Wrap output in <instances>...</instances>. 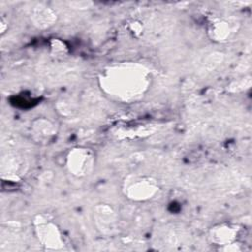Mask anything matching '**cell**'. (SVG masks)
<instances>
[{"label":"cell","instance_id":"obj_1","mask_svg":"<svg viewBox=\"0 0 252 252\" xmlns=\"http://www.w3.org/2000/svg\"><path fill=\"white\" fill-rule=\"evenodd\" d=\"M102 92L114 101L133 103L148 93L151 72L139 63H118L105 68L98 78Z\"/></svg>","mask_w":252,"mask_h":252},{"label":"cell","instance_id":"obj_2","mask_svg":"<svg viewBox=\"0 0 252 252\" xmlns=\"http://www.w3.org/2000/svg\"><path fill=\"white\" fill-rule=\"evenodd\" d=\"M159 190L158 181L148 175H131L127 177L122 186L126 198L136 202L153 199Z\"/></svg>","mask_w":252,"mask_h":252},{"label":"cell","instance_id":"obj_3","mask_svg":"<svg viewBox=\"0 0 252 252\" xmlns=\"http://www.w3.org/2000/svg\"><path fill=\"white\" fill-rule=\"evenodd\" d=\"M94 153L87 147L73 148L66 157L67 169L76 177H85L91 174L94 168Z\"/></svg>","mask_w":252,"mask_h":252},{"label":"cell","instance_id":"obj_4","mask_svg":"<svg viewBox=\"0 0 252 252\" xmlns=\"http://www.w3.org/2000/svg\"><path fill=\"white\" fill-rule=\"evenodd\" d=\"M33 222L39 242L47 249H59L64 245L61 232L52 220L43 215H38Z\"/></svg>","mask_w":252,"mask_h":252},{"label":"cell","instance_id":"obj_5","mask_svg":"<svg viewBox=\"0 0 252 252\" xmlns=\"http://www.w3.org/2000/svg\"><path fill=\"white\" fill-rule=\"evenodd\" d=\"M238 234L239 228L237 225L230 222H221L210 228L209 238L212 243L226 247L235 244Z\"/></svg>","mask_w":252,"mask_h":252},{"label":"cell","instance_id":"obj_6","mask_svg":"<svg viewBox=\"0 0 252 252\" xmlns=\"http://www.w3.org/2000/svg\"><path fill=\"white\" fill-rule=\"evenodd\" d=\"M30 135L35 143L47 144L57 135V126L47 117H37L31 123Z\"/></svg>","mask_w":252,"mask_h":252},{"label":"cell","instance_id":"obj_7","mask_svg":"<svg viewBox=\"0 0 252 252\" xmlns=\"http://www.w3.org/2000/svg\"><path fill=\"white\" fill-rule=\"evenodd\" d=\"M94 220L103 232L110 233L116 227L117 218L113 209L105 204H99L94 210Z\"/></svg>","mask_w":252,"mask_h":252},{"label":"cell","instance_id":"obj_8","mask_svg":"<svg viewBox=\"0 0 252 252\" xmlns=\"http://www.w3.org/2000/svg\"><path fill=\"white\" fill-rule=\"evenodd\" d=\"M31 19L34 26L40 29H45L54 24L56 21V14L49 7L39 4L32 9Z\"/></svg>","mask_w":252,"mask_h":252},{"label":"cell","instance_id":"obj_9","mask_svg":"<svg viewBox=\"0 0 252 252\" xmlns=\"http://www.w3.org/2000/svg\"><path fill=\"white\" fill-rule=\"evenodd\" d=\"M231 33V25L227 20L218 19L209 27V34L213 40L223 41L229 37Z\"/></svg>","mask_w":252,"mask_h":252}]
</instances>
